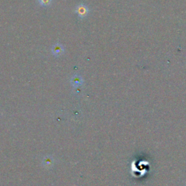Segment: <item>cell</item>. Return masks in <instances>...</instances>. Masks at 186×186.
I'll return each instance as SVG.
<instances>
[{
  "label": "cell",
  "instance_id": "obj_1",
  "mask_svg": "<svg viewBox=\"0 0 186 186\" xmlns=\"http://www.w3.org/2000/svg\"><path fill=\"white\" fill-rule=\"evenodd\" d=\"M88 8H87L85 5H79L77 7V13L81 18H84L87 15V13H88Z\"/></svg>",
  "mask_w": 186,
  "mask_h": 186
},
{
  "label": "cell",
  "instance_id": "obj_2",
  "mask_svg": "<svg viewBox=\"0 0 186 186\" xmlns=\"http://www.w3.org/2000/svg\"><path fill=\"white\" fill-rule=\"evenodd\" d=\"M53 52L55 54H61L63 48V47L60 45V44H56L55 47H53Z\"/></svg>",
  "mask_w": 186,
  "mask_h": 186
},
{
  "label": "cell",
  "instance_id": "obj_3",
  "mask_svg": "<svg viewBox=\"0 0 186 186\" xmlns=\"http://www.w3.org/2000/svg\"><path fill=\"white\" fill-rule=\"evenodd\" d=\"M38 1L42 6H49L51 4L52 0H38Z\"/></svg>",
  "mask_w": 186,
  "mask_h": 186
}]
</instances>
